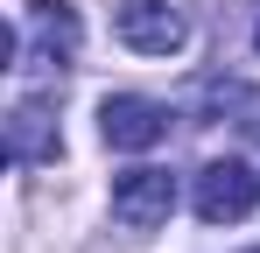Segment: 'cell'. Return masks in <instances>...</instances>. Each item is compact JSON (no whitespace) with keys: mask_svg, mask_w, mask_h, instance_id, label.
Wrapping results in <instances>:
<instances>
[{"mask_svg":"<svg viewBox=\"0 0 260 253\" xmlns=\"http://www.w3.org/2000/svg\"><path fill=\"white\" fill-rule=\"evenodd\" d=\"M99 134H106V148L141 155V148H155V141L169 134V113H162L155 99H141V91H113V99L99 106Z\"/></svg>","mask_w":260,"mask_h":253,"instance_id":"4","label":"cell"},{"mask_svg":"<svg viewBox=\"0 0 260 253\" xmlns=\"http://www.w3.org/2000/svg\"><path fill=\"white\" fill-rule=\"evenodd\" d=\"M56 120H49V106L43 99H21L14 113H7V155L14 162H56Z\"/></svg>","mask_w":260,"mask_h":253,"instance_id":"5","label":"cell"},{"mask_svg":"<svg viewBox=\"0 0 260 253\" xmlns=\"http://www.w3.org/2000/svg\"><path fill=\"white\" fill-rule=\"evenodd\" d=\"M253 204H260V176L239 162V155L197 169V218H204V225H239Z\"/></svg>","mask_w":260,"mask_h":253,"instance_id":"1","label":"cell"},{"mask_svg":"<svg viewBox=\"0 0 260 253\" xmlns=\"http://www.w3.org/2000/svg\"><path fill=\"white\" fill-rule=\"evenodd\" d=\"M28 21H36V36H43L49 56H78V42H85V28H78V7L71 0H28Z\"/></svg>","mask_w":260,"mask_h":253,"instance_id":"6","label":"cell"},{"mask_svg":"<svg viewBox=\"0 0 260 253\" xmlns=\"http://www.w3.org/2000/svg\"><path fill=\"white\" fill-rule=\"evenodd\" d=\"M169 211H176V176L169 169H127V176H113V218L127 232L169 225Z\"/></svg>","mask_w":260,"mask_h":253,"instance_id":"2","label":"cell"},{"mask_svg":"<svg viewBox=\"0 0 260 253\" xmlns=\"http://www.w3.org/2000/svg\"><path fill=\"white\" fill-rule=\"evenodd\" d=\"M253 253H260V246H253Z\"/></svg>","mask_w":260,"mask_h":253,"instance_id":"8","label":"cell"},{"mask_svg":"<svg viewBox=\"0 0 260 253\" xmlns=\"http://www.w3.org/2000/svg\"><path fill=\"white\" fill-rule=\"evenodd\" d=\"M113 36L127 42V49H141V56H176L183 49V14H176L169 0H120L113 7Z\"/></svg>","mask_w":260,"mask_h":253,"instance_id":"3","label":"cell"},{"mask_svg":"<svg viewBox=\"0 0 260 253\" xmlns=\"http://www.w3.org/2000/svg\"><path fill=\"white\" fill-rule=\"evenodd\" d=\"M253 49H260V21H253Z\"/></svg>","mask_w":260,"mask_h":253,"instance_id":"7","label":"cell"}]
</instances>
